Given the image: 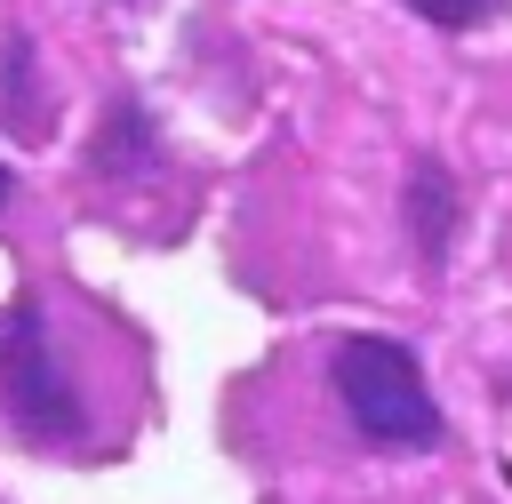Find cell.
Wrapping results in <instances>:
<instances>
[{
    "instance_id": "3957f363",
    "label": "cell",
    "mask_w": 512,
    "mask_h": 504,
    "mask_svg": "<svg viewBox=\"0 0 512 504\" xmlns=\"http://www.w3.org/2000/svg\"><path fill=\"white\" fill-rule=\"evenodd\" d=\"M408 224H416V248L440 264L448 240H456V184H448L440 160H416V176H408Z\"/></svg>"
},
{
    "instance_id": "7a4b0ae2",
    "label": "cell",
    "mask_w": 512,
    "mask_h": 504,
    "mask_svg": "<svg viewBox=\"0 0 512 504\" xmlns=\"http://www.w3.org/2000/svg\"><path fill=\"white\" fill-rule=\"evenodd\" d=\"M0 400H8L16 424L40 432V440H72V432H80V392H72V376H64V352L48 344L40 304H16L8 328H0Z\"/></svg>"
},
{
    "instance_id": "5b68a950",
    "label": "cell",
    "mask_w": 512,
    "mask_h": 504,
    "mask_svg": "<svg viewBox=\"0 0 512 504\" xmlns=\"http://www.w3.org/2000/svg\"><path fill=\"white\" fill-rule=\"evenodd\" d=\"M0 200H8V168H0Z\"/></svg>"
},
{
    "instance_id": "277c9868",
    "label": "cell",
    "mask_w": 512,
    "mask_h": 504,
    "mask_svg": "<svg viewBox=\"0 0 512 504\" xmlns=\"http://www.w3.org/2000/svg\"><path fill=\"white\" fill-rule=\"evenodd\" d=\"M408 8H424L432 24H472V16L488 8V0H408Z\"/></svg>"
},
{
    "instance_id": "6da1fadb",
    "label": "cell",
    "mask_w": 512,
    "mask_h": 504,
    "mask_svg": "<svg viewBox=\"0 0 512 504\" xmlns=\"http://www.w3.org/2000/svg\"><path fill=\"white\" fill-rule=\"evenodd\" d=\"M336 400L352 408V424L384 448H432L440 440V408L416 376V352L392 336H352L336 344Z\"/></svg>"
}]
</instances>
